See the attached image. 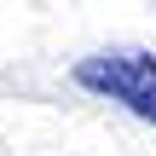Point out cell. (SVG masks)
<instances>
[{
    "mask_svg": "<svg viewBox=\"0 0 156 156\" xmlns=\"http://www.w3.org/2000/svg\"><path fill=\"white\" fill-rule=\"evenodd\" d=\"M75 87L127 104L139 122H156V52L145 46H116V52H93L75 64Z\"/></svg>",
    "mask_w": 156,
    "mask_h": 156,
    "instance_id": "cell-1",
    "label": "cell"
}]
</instances>
